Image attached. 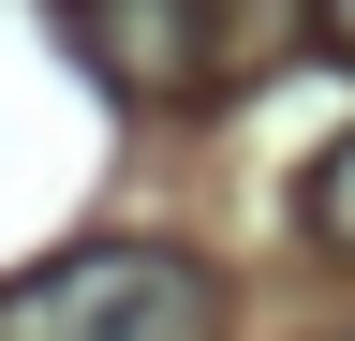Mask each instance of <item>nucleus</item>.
Listing matches in <instances>:
<instances>
[{
	"mask_svg": "<svg viewBox=\"0 0 355 341\" xmlns=\"http://www.w3.org/2000/svg\"><path fill=\"white\" fill-rule=\"evenodd\" d=\"M0 341H222V267L178 238H89L0 282Z\"/></svg>",
	"mask_w": 355,
	"mask_h": 341,
	"instance_id": "nucleus-1",
	"label": "nucleus"
},
{
	"mask_svg": "<svg viewBox=\"0 0 355 341\" xmlns=\"http://www.w3.org/2000/svg\"><path fill=\"white\" fill-rule=\"evenodd\" d=\"M296 238L326 252V267H355V134H326L296 163Z\"/></svg>",
	"mask_w": 355,
	"mask_h": 341,
	"instance_id": "nucleus-3",
	"label": "nucleus"
},
{
	"mask_svg": "<svg viewBox=\"0 0 355 341\" xmlns=\"http://www.w3.org/2000/svg\"><path fill=\"white\" fill-rule=\"evenodd\" d=\"M311 30H326V60H355V0H311Z\"/></svg>",
	"mask_w": 355,
	"mask_h": 341,
	"instance_id": "nucleus-4",
	"label": "nucleus"
},
{
	"mask_svg": "<svg viewBox=\"0 0 355 341\" xmlns=\"http://www.w3.org/2000/svg\"><path fill=\"white\" fill-rule=\"evenodd\" d=\"M60 30L89 45V74H104L119 104L207 90V0H60Z\"/></svg>",
	"mask_w": 355,
	"mask_h": 341,
	"instance_id": "nucleus-2",
	"label": "nucleus"
}]
</instances>
